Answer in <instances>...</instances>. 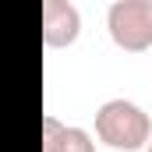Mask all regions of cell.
<instances>
[{"label":"cell","mask_w":152,"mask_h":152,"mask_svg":"<svg viewBox=\"0 0 152 152\" xmlns=\"http://www.w3.org/2000/svg\"><path fill=\"white\" fill-rule=\"evenodd\" d=\"M106 28L120 50L142 53L152 46V0H113L106 7Z\"/></svg>","instance_id":"7a4b0ae2"},{"label":"cell","mask_w":152,"mask_h":152,"mask_svg":"<svg viewBox=\"0 0 152 152\" xmlns=\"http://www.w3.org/2000/svg\"><path fill=\"white\" fill-rule=\"evenodd\" d=\"M42 152H96V142L85 127L60 124L53 113L42 117Z\"/></svg>","instance_id":"277c9868"},{"label":"cell","mask_w":152,"mask_h":152,"mask_svg":"<svg viewBox=\"0 0 152 152\" xmlns=\"http://www.w3.org/2000/svg\"><path fill=\"white\" fill-rule=\"evenodd\" d=\"M145 152H152V138H149V145H145Z\"/></svg>","instance_id":"5b68a950"},{"label":"cell","mask_w":152,"mask_h":152,"mask_svg":"<svg viewBox=\"0 0 152 152\" xmlns=\"http://www.w3.org/2000/svg\"><path fill=\"white\" fill-rule=\"evenodd\" d=\"M96 138L117 152H138L152 138V120L138 103L117 96L96 110Z\"/></svg>","instance_id":"6da1fadb"},{"label":"cell","mask_w":152,"mask_h":152,"mask_svg":"<svg viewBox=\"0 0 152 152\" xmlns=\"http://www.w3.org/2000/svg\"><path fill=\"white\" fill-rule=\"evenodd\" d=\"M81 36V11L71 0H46L42 4V42L50 50L71 46Z\"/></svg>","instance_id":"3957f363"}]
</instances>
